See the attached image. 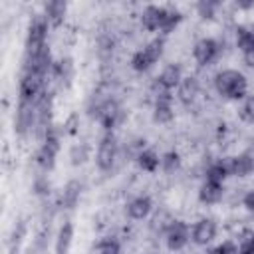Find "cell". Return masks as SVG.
<instances>
[{
    "instance_id": "24",
    "label": "cell",
    "mask_w": 254,
    "mask_h": 254,
    "mask_svg": "<svg viewBox=\"0 0 254 254\" xmlns=\"http://www.w3.org/2000/svg\"><path fill=\"white\" fill-rule=\"evenodd\" d=\"M67 159L71 167H83L91 159V145L87 141H75L67 151Z\"/></svg>"
},
{
    "instance_id": "11",
    "label": "cell",
    "mask_w": 254,
    "mask_h": 254,
    "mask_svg": "<svg viewBox=\"0 0 254 254\" xmlns=\"http://www.w3.org/2000/svg\"><path fill=\"white\" fill-rule=\"evenodd\" d=\"M200 91H202V83L198 79V75L194 73H187L183 77V81L179 83V87L175 89V99L185 105V107H192L198 97H200Z\"/></svg>"
},
{
    "instance_id": "6",
    "label": "cell",
    "mask_w": 254,
    "mask_h": 254,
    "mask_svg": "<svg viewBox=\"0 0 254 254\" xmlns=\"http://www.w3.org/2000/svg\"><path fill=\"white\" fill-rule=\"evenodd\" d=\"M48 75L36 71H22L18 79V101H36L48 91Z\"/></svg>"
},
{
    "instance_id": "12",
    "label": "cell",
    "mask_w": 254,
    "mask_h": 254,
    "mask_svg": "<svg viewBox=\"0 0 254 254\" xmlns=\"http://www.w3.org/2000/svg\"><path fill=\"white\" fill-rule=\"evenodd\" d=\"M153 210H155V204H153L151 194H147V192L135 194V196L129 198L127 204H125V216H127L129 220H135V222L147 220V218L153 214Z\"/></svg>"
},
{
    "instance_id": "5",
    "label": "cell",
    "mask_w": 254,
    "mask_h": 254,
    "mask_svg": "<svg viewBox=\"0 0 254 254\" xmlns=\"http://www.w3.org/2000/svg\"><path fill=\"white\" fill-rule=\"evenodd\" d=\"M224 50V42L212 36H202L192 44V60L198 67H210Z\"/></svg>"
},
{
    "instance_id": "4",
    "label": "cell",
    "mask_w": 254,
    "mask_h": 254,
    "mask_svg": "<svg viewBox=\"0 0 254 254\" xmlns=\"http://www.w3.org/2000/svg\"><path fill=\"white\" fill-rule=\"evenodd\" d=\"M50 22L46 20V16L40 12V14H34L30 18V24L26 28V40H24V54H32V52H38L48 44V34H50Z\"/></svg>"
},
{
    "instance_id": "36",
    "label": "cell",
    "mask_w": 254,
    "mask_h": 254,
    "mask_svg": "<svg viewBox=\"0 0 254 254\" xmlns=\"http://www.w3.org/2000/svg\"><path fill=\"white\" fill-rule=\"evenodd\" d=\"M246 240L250 242V246H252V250H254V230H250V232H246Z\"/></svg>"
},
{
    "instance_id": "32",
    "label": "cell",
    "mask_w": 254,
    "mask_h": 254,
    "mask_svg": "<svg viewBox=\"0 0 254 254\" xmlns=\"http://www.w3.org/2000/svg\"><path fill=\"white\" fill-rule=\"evenodd\" d=\"M79 113H75V111H71L65 119H64V123H62V131H64V135H77L79 133Z\"/></svg>"
},
{
    "instance_id": "37",
    "label": "cell",
    "mask_w": 254,
    "mask_h": 254,
    "mask_svg": "<svg viewBox=\"0 0 254 254\" xmlns=\"http://www.w3.org/2000/svg\"><path fill=\"white\" fill-rule=\"evenodd\" d=\"M8 254H20V246H10V252Z\"/></svg>"
},
{
    "instance_id": "38",
    "label": "cell",
    "mask_w": 254,
    "mask_h": 254,
    "mask_svg": "<svg viewBox=\"0 0 254 254\" xmlns=\"http://www.w3.org/2000/svg\"><path fill=\"white\" fill-rule=\"evenodd\" d=\"M149 254H159V252H149Z\"/></svg>"
},
{
    "instance_id": "22",
    "label": "cell",
    "mask_w": 254,
    "mask_h": 254,
    "mask_svg": "<svg viewBox=\"0 0 254 254\" xmlns=\"http://www.w3.org/2000/svg\"><path fill=\"white\" fill-rule=\"evenodd\" d=\"M135 165L141 173H147V175H155L159 169H161V155L153 149V147H147L143 149L137 159H135Z\"/></svg>"
},
{
    "instance_id": "8",
    "label": "cell",
    "mask_w": 254,
    "mask_h": 254,
    "mask_svg": "<svg viewBox=\"0 0 254 254\" xmlns=\"http://www.w3.org/2000/svg\"><path fill=\"white\" fill-rule=\"evenodd\" d=\"M163 242H165L167 250L183 252L190 244V224L181 218H173V222L163 232Z\"/></svg>"
},
{
    "instance_id": "15",
    "label": "cell",
    "mask_w": 254,
    "mask_h": 254,
    "mask_svg": "<svg viewBox=\"0 0 254 254\" xmlns=\"http://www.w3.org/2000/svg\"><path fill=\"white\" fill-rule=\"evenodd\" d=\"M81 194H83V183L79 179H69L62 192H60V198H58V206L64 208V210H73L77 208L79 200H81Z\"/></svg>"
},
{
    "instance_id": "9",
    "label": "cell",
    "mask_w": 254,
    "mask_h": 254,
    "mask_svg": "<svg viewBox=\"0 0 254 254\" xmlns=\"http://www.w3.org/2000/svg\"><path fill=\"white\" fill-rule=\"evenodd\" d=\"M218 236V222L212 216H200L190 224V242L198 248H208Z\"/></svg>"
},
{
    "instance_id": "14",
    "label": "cell",
    "mask_w": 254,
    "mask_h": 254,
    "mask_svg": "<svg viewBox=\"0 0 254 254\" xmlns=\"http://www.w3.org/2000/svg\"><path fill=\"white\" fill-rule=\"evenodd\" d=\"M224 194H226L224 183H214V181H204L202 179V183L196 189V198L204 206H216V204H220L224 200Z\"/></svg>"
},
{
    "instance_id": "25",
    "label": "cell",
    "mask_w": 254,
    "mask_h": 254,
    "mask_svg": "<svg viewBox=\"0 0 254 254\" xmlns=\"http://www.w3.org/2000/svg\"><path fill=\"white\" fill-rule=\"evenodd\" d=\"M183 169V155L177 149H169L161 155V171L165 175H177Z\"/></svg>"
},
{
    "instance_id": "7",
    "label": "cell",
    "mask_w": 254,
    "mask_h": 254,
    "mask_svg": "<svg viewBox=\"0 0 254 254\" xmlns=\"http://www.w3.org/2000/svg\"><path fill=\"white\" fill-rule=\"evenodd\" d=\"M36 121H38L36 105L32 101H18L16 109H14V119H12L14 135L20 139L30 137L36 129Z\"/></svg>"
},
{
    "instance_id": "29",
    "label": "cell",
    "mask_w": 254,
    "mask_h": 254,
    "mask_svg": "<svg viewBox=\"0 0 254 254\" xmlns=\"http://www.w3.org/2000/svg\"><path fill=\"white\" fill-rule=\"evenodd\" d=\"M238 119H240L242 123L254 125V91L248 93V95L242 99V103H240V107H238Z\"/></svg>"
},
{
    "instance_id": "28",
    "label": "cell",
    "mask_w": 254,
    "mask_h": 254,
    "mask_svg": "<svg viewBox=\"0 0 254 254\" xmlns=\"http://www.w3.org/2000/svg\"><path fill=\"white\" fill-rule=\"evenodd\" d=\"M95 254H123V246L115 236H103L95 244Z\"/></svg>"
},
{
    "instance_id": "20",
    "label": "cell",
    "mask_w": 254,
    "mask_h": 254,
    "mask_svg": "<svg viewBox=\"0 0 254 254\" xmlns=\"http://www.w3.org/2000/svg\"><path fill=\"white\" fill-rule=\"evenodd\" d=\"M42 14L46 16V20L50 22L52 28H60V26L65 22V16H67V2H64V0H50V2H44Z\"/></svg>"
},
{
    "instance_id": "35",
    "label": "cell",
    "mask_w": 254,
    "mask_h": 254,
    "mask_svg": "<svg viewBox=\"0 0 254 254\" xmlns=\"http://www.w3.org/2000/svg\"><path fill=\"white\" fill-rule=\"evenodd\" d=\"M234 8H238V10H250V8H254V0H250V2H236Z\"/></svg>"
},
{
    "instance_id": "33",
    "label": "cell",
    "mask_w": 254,
    "mask_h": 254,
    "mask_svg": "<svg viewBox=\"0 0 254 254\" xmlns=\"http://www.w3.org/2000/svg\"><path fill=\"white\" fill-rule=\"evenodd\" d=\"M240 204L244 206V210H246V212L254 214V187H250V189H248V190L242 194Z\"/></svg>"
},
{
    "instance_id": "34",
    "label": "cell",
    "mask_w": 254,
    "mask_h": 254,
    "mask_svg": "<svg viewBox=\"0 0 254 254\" xmlns=\"http://www.w3.org/2000/svg\"><path fill=\"white\" fill-rule=\"evenodd\" d=\"M240 58H242V64H244L246 67L254 69V50H250V52H244V54H240Z\"/></svg>"
},
{
    "instance_id": "16",
    "label": "cell",
    "mask_w": 254,
    "mask_h": 254,
    "mask_svg": "<svg viewBox=\"0 0 254 254\" xmlns=\"http://www.w3.org/2000/svg\"><path fill=\"white\" fill-rule=\"evenodd\" d=\"M185 77V71H183V65L179 62H169L161 67L159 75H157V81L167 89V91H175L179 87V83L183 81Z\"/></svg>"
},
{
    "instance_id": "23",
    "label": "cell",
    "mask_w": 254,
    "mask_h": 254,
    "mask_svg": "<svg viewBox=\"0 0 254 254\" xmlns=\"http://www.w3.org/2000/svg\"><path fill=\"white\" fill-rule=\"evenodd\" d=\"M232 34H234V48L240 54L254 50V26L238 24V26H234Z\"/></svg>"
},
{
    "instance_id": "18",
    "label": "cell",
    "mask_w": 254,
    "mask_h": 254,
    "mask_svg": "<svg viewBox=\"0 0 254 254\" xmlns=\"http://www.w3.org/2000/svg\"><path fill=\"white\" fill-rule=\"evenodd\" d=\"M73 238H75V228L71 220H64L58 226L56 236H54V254H69Z\"/></svg>"
},
{
    "instance_id": "21",
    "label": "cell",
    "mask_w": 254,
    "mask_h": 254,
    "mask_svg": "<svg viewBox=\"0 0 254 254\" xmlns=\"http://www.w3.org/2000/svg\"><path fill=\"white\" fill-rule=\"evenodd\" d=\"M228 177H230V171H228V165H226V159H224V157L206 161L204 167H202V179H204V181L224 183Z\"/></svg>"
},
{
    "instance_id": "26",
    "label": "cell",
    "mask_w": 254,
    "mask_h": 254,
    "mask_svg": "<svg viewBox=\"0 0 254 254\" xmlns=\"http://www.w3.org/2000/svg\"><path fill=\"white\" fill-rule=\"evenodd\" d=\"M222 8V4L220 2H216V0H198L196 4H194V12H196V16H200L202 20H214L216 16H218V10Z\"/></svg>"
},
{
    "instance_id": "3",
    "label": "cell",
    "mask_w": 254,
    "mask_h": 254,
    "mask_svg": "<svg viewBox=\"0 0 254 254\" xmlns=\"http://www.w3.org/2000/svg\"><path fill=\"white\" fill-rule=\"evenodd\" d=\"M121 143L113 131L103 133L95 149V167L99 173H113L121 163Z\"/></svg>"
},
{
    "instance_id": "10",
    "label": "cell",
    "mask_w": 254,
    "mask_h": 254,
    "mask_svg": "<svg viewBox=\"0 0 254 254\" xmlns=\"http://www.w3.org/2000/svg\"><path fill=\"white\" fill-rule=\"evenodd\" d=\"M169 14V6H161V4H147L141 14H139V24L145 32H157L159 36L163 34L165 28V20Z\"/></svg>"
},
{
    "instance_id": "27",
    "label": "cell",
    "mask_w": 254,
    "mask_h": 254,
    "mask_svg": "<svg viewBox=\"0 0 254 254\" xmlns=\"http://www.w3.org/2000/svg\"><path fill=\"white\" fill-rule=\"evenodd\" d=\"M32 192L42 198V200H48L50 194H52V183L48 179V173H42V175H36L34 181H32Z\"/></svg>"
},
{
    "instance_id": "1",
    "label": "cell",
    "mask_w": 254,
    "mask_h": 254,
    "mask_svg": "<svg viewBox=\"0 0 254 254\" xmlns=\"http://www.w3.org/2000/svg\"><path fill=\"white\" fill-rule=\"evenodd\" d=\"M212 89L226 101H242L248 91V77L234 67H222L212 75Z\"/></svg>"
},
{
    "instance_id": "17",
    "label": "cell",
    "mask_w": 254,
    "mask_h": 254,
    "mask_svg": "<svg viewBox=\"0 0 254 254\" xmlns=\"http://www.w3.org/2000/svg\"><path fill=\"white\" fill-rule=\"evenodd\" d=\"M224 159H226L230 177L246 179V177L254 175V161H252L244 151H240V153H236V155H228V157H224Z\"/></svg>"
},
{
    "instance_id": "31",
    "label": "cell",
    "mask_w": 254,
    "mask_h": 254,
    "mask_svg": "<svg viewBox=\"0 0 254 254\" xmlns=\"http://www.w3.org/2000/svg\"><path fill=\"white\" fill-rule=\"evenodd\" d=\"M26 232H28V224L24 218L16 220L14 226H12V232H10V246H20V242L26 238Z\"/></svg>"
},
{
    "instance_id": "30",
    "label": "cell",
    "mask_w": 254,
    "mask_h": 254,
    "mask_svg": "<svg viewBox=\"0 0 254 254\" xmlns=\"http://www.w3.org/2000/svg\"><path fill=\"white\" fill-rule=\"evenodd\" d=\"M202 254H238V244L234 240H222L220 244L208 246Z\"/></svg>"
},
{
    "instance_id": "13",
    "label": "cell",
    "mask_w": 254,
    "mask_h": 254,
    "mask_svg": "<svg viewBox=\"0 0 254 254\" xmlns=\"http://www.w3.org/2000/svg\"><path fill=\"white\" fill-rule=\"evenodd\" d=\"M151 117L157 125H169L175 119V95L165 93L157 99H153L151 105Z\"/></svg>"
},
{
    "instance_id": "19",
    "label": "cell",
    "mask_w": 254,
    "mask_h": 254,
    "mask_svg": "<svg viewBox=\"0 0 254 254\" xmlns=\"http://www.w3.org/2000/svg\"><path fill=\"white\" fill-rule=\"evenodd\" d=\"M73 75H75V64L69 56H64V58H58L56 64H54V69H52V75L56 83H60L62 87H69L71 81H73Z\"/></svg>"
},
{
    "instance_id": "2",
    "label": "cell",
    "mask_w": 254,
    "mask_h": 254,
    "mask_svg": "<svg viewBox=\"0 0 254 254\" xmlns=\"http://www.w3.org/2000/svg\"><path fill=\"white\" fill-rule=\"evenodd\" d=\"M165 46L167 40L165 36H155L153 40H149L147 44H143L141 48H137L131 58H129V67L135 73H147L165 54Z\"/></svg>"
}]
</instances>
